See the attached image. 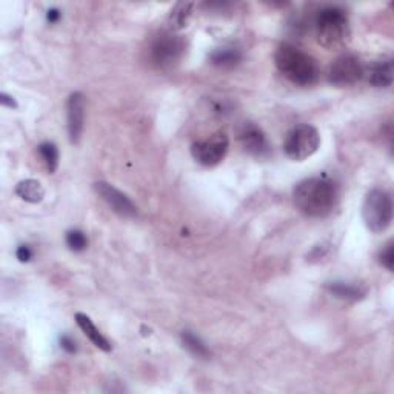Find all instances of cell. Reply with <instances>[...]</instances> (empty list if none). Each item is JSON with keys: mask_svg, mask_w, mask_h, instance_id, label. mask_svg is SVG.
<instances>
[{"mask_svg": "<svg viewBox=\"0 0 394 394\" xmlns=\"http://www.w3.org/2000/svg\"><path fill=\"white\" fill-rule=\"evenodd\" d=\"M293 199L302 215L308 217H325L336 206L337 186L325 177H310L296 185Z\"/></svg>", "mask_w": 394, "mask_h": 394, "instance_id": "1", "label": "cell"}, {"mask_svg": "<svg viewBox=\"0 0 394 394\" xmlns=\"http://www.w3.org/2000/svg\"><path fill=\"white\" fill-rule=\"evenodd\" d=\"M275 62L277 70L290 82L296 85L311 86L316 83L319 77V66L316 60L290 43L279 46L275 55Z\"/></svg>", "mask_w": 394, "mask_h": 394, "instance_id": "2", "label": "cell"}, {"mask_svg": "<svg viewBox=\"0 0 394 394\" xmlns=\"http://www.w3.org/2000/svg\"><path fill=\"white\" fill-rule=\"evenodd\" d=\"M317 42L326 50H336L348 39V17L339 6H325L315 20Z\"/></svg>", "mask_w": 394, "mask_h": 394, "instance_id": "3", "label": "cell"}, {"mask_svg": "<svg viewBox=\"0 0 394 394\" xmlns=\"http://www.w3.org/2000/svg\"><path fill=\"white\" fill-rule=\"evenodd\" d=\"M362 217L366 228L376 235L388 230L393 220V200L388 193L377 188L366 193Z\"/></svg>", "mask_w": 394, "mask_h": 394, "instance_id": "4", "label": "cell"}, {"mask_svg": "<svg viewBox=\"0 0 394 394\" xmlns=\"http://www.w3.org/2000/svg\"><path fill=\"white\" fill-rule=\"evenodd\" d=\"M320 136L319 131L311 125H297L293 128L285 139V155L291 160L302 162L311 157L319 150Z\"/></svg>", "mask_w": 394, "mask_h": 394, "instance_id": "5", "label": "cell"}, {"mask_svg": "<svg viewBox=\"0 0 394 394\" xmlns=\"http://www.w3.org/2000/svg\"><path fill=\"white\" fill-rule=\"evenodd\" d=\"M186 50L185 40L175 32H160L150 46L152 63L159 68H171L180 62Z\"/></svg>", "mask_w": 394, "mask_h": 394, "instance_id": "6", "label": "cell"}, {"mask_svg": "<svg viewBox=\"0 0 394 394\" xmlns=\"http://www.w3.org/2000/svg\"><path fill=\"white\" fill-rule=\"evenodd\" d=\"M230 148V139L224 131H219L208 139L199 140L191 146V155L200 165L216 166L225 159Z\"/></svg>", "mask_w": 394, "mask_h": 394, "instance_id": "7", "label": "cell"}, {"mask_svg": "<svg viewBox=\"0 0 394 394\" xmlns=\"http://www.w3.org/2000/svg\"><path fill=\"white\" fill-rule=\"evenodd\" d=\"M365 70L359 57L344 55L337 57L328 71V80L336 86H350L357 83L364 77Z\"/></svg>", "mask_w": 394, "mask_h": 394, "instance_id": "8", "label": "cell"}, {"mask_svg": "<svg viewBox=\"0 0 394 394\" xmlns=\"http://www.w3.org/2000/svg\"><path fill=\"white\" fill-rule=\"evenodd\" d=\"M95 191L97 193V196L120 217L130 219L137 216V206L132 204V200L128 196L124 195L120 190H117L116 186L100 180V182L95 184Z\"/></svg>", "mask_w": 394, "mask_h": 394, "instance_id": "9", "label": "cell"}, {"mask_svg": "<svg viewBox=\"0 0 394 394\" xmlns=\"http://www.w3.org/2000/svg\"><path fill=\"white\" fill-rule=\"evenodd\" d=\"M239 140L244 150L250 152L251 156L266 157L271 151V145L266 139L265 132L257 125L251 122H245L239 130Z\"/></svg>", "mask_w": 394, "mask_h": 394, "instance_id": "10", "label": "cell"}, {"mask_svg": "<svg viewBox=\"0 0 394 394\" xmlns=\"http://www.w3.org/2000/svg\"><path fill=\"white\" fill-rule=\"evenodd\" d=\"M66 120H68V137L71 144H79L82 137L85 122V97L82 92H72L66 102Z\"/></svg>", "mask_w": 394, "mask_h": 394, "instance_id": "11", "label": "cell"}, {"mask_svg": "<svg viewBox=\"0 0 394 394\" xmlns=\"http://www.w3.org/2000/svg\"><path fill=\"white\" fill-rule=\"evenodd\" d=\"M76 322L79 325V328L83 331V335L88 337L99 350H102L105 353L111 351V344L108 342V339H106L102 333L99 331V328L95 325V322H92L90 316L83 315V313H77Z\"/></svg>", "mask_w": 394, "mask_h": 394, "instance_id": "12", "label": "cell"}, {"mask_svg": "<svg viewBox=\"0 0 394 394\" xmlns=\"http://www.w3.org/2000/svg\"><path fill=\"white\" fill-rule=\"evenodd\" d=\"M394 80L393 60H385L373 65L368 71V82L376 88H388Z\"/></svg>", "mask_w": 394, "mask_h": 394, "instance_id": "13", "label": "cell"}, {"mask_svg": "<svg viewBox=\"0 0 394 394\" xmlns=\"http://www.w3.org/2000/svg\"><path fill=\"white\" fill-rule=\"evenodd\" d=\"M16 195L28 204H39L42 202L45 197V188L43 185L35 179H25L20 180L16 185Z\"/></svg>", "mask_w": 394, "mask_h": 394, "instance_id": "14", "label": "cell"}, {"mask_svg": "<svg viewBox=\"0 0 394 394\" xmlns=\"http://www.w3.org/2000/svg\"><path fill=\"white\" fill-rule=\"evenodd\" d=\"M326 290H328L330 295H333L336 299L346 300V302H357V300L364 299L365 296L364 288H360L359 285L348 282H331L326 285Z\"/></svg>", "mask_w": 394, "mask_h": 394, "instance_id": "15", "label": "cell"}, {"mask_svg": "<svg viewBox=\"0 0 394 394\" xmlns=\"http://www.w3.org/2000/svg\"><path fill=\"white\" fill-rule=\"evenodd\" d=\"M193 8H195V3L193 2H179L175 8L171 10V14L168 19L171 28L175 31L185 28L193 14Z\"/></svg>", "mask_w": 394, "mask_h": 394, "instance_id": "16", "label": "cell"}, {"mask_svg": "<svg viewBox=\"0 0 394 394\" xmlns=\"http://www.w3.org/2000/svg\"><path fill=\"white\" fill-rule=\"evenodd\" d=\"M211 62L219 66H235L240 62L242 55L237 48H220L211 55Z\"/></svg>", "mask_w": 394, "mask_h": 394, "instance_id": "17", "label": "cell"}, {"mask_svg": "<svg viewBox=\"0 0 394 394\" xmlns=\"http://www.w3.org/2000/svg\"><path fill=\"white\" fill-rule=\"evenodd\" d=\"M180 339H182L184 346L188 351H191L193 355L197 357H208L210 356V350L206 348V345L200 340V337H197L195 333L191 331H182L180 335Z\"/></svg>", "mask_w": 394, "mask_h": 394, "instance_id": "18", "label": "cell"}, {"mask_svg": "<svg viewBox=\"0 0 394 394\" xmlns=\"http://www.w3.org/2000/svg\"><path fill=\"white\" fill-rule=\"evenodd\" d=\"M39 155L43 159L46 170H48L51 175L56 173L59 168V150L57 146L52 142H43L39 145Z\"/></svg>", "mask_w": 394, "mask_h": 394, "instance_id": "19", "label": "cell"}, {"mask_svg": "<svg viewBox=\"0 0 394 394\" xmlns=\"http://www.w3.org/2000/svg\"><path fill=\"white\" fill-rule=\"evenodd\" d=\"M66 245H68V248L71 251L80 253L86 248V245H88V239H86L83 231L71 230L66 233Z\"/></svg>", "mask_w": 394, "mask_h": 394, "instance_id": "20", "label": "cell"}, {"mask_svg": "<svg viewBox=\"0 0 394 394\" xmlns=\"http://www.w3.org/2000/svg\"><path fill=\"white\" fill-rule=\"evenodd\" d=\"M379 262L382 264L386 270L393 271V264H394V250H393V242H390L385 248L380 251L379 255Z\"/></svg>", "mask_w": 394, "mask_h": 394, "instance_id": "21", "label": "cell"}, {"mask_svg": "<svg viewBox=\"0 0 394 394\" xmlns=\"http://www.w3.org/2000/svg\"><path fill=\"white\" fill-rule=\"evenodd\" d=\"M16 257L19 259V262H30V260L32 259V251L28 245H20L17 251H16Z\"/></svg>", "mask_w": 394, "mask_h": 394, "instance_id": "22", "label": "cell"}, {"mask_svg": "<svg viewBox=\"0 0 394 394\" xmlns=\"http://www.w3.org/2000/svg\"><path fill=\"white\" fill-rule=\"evenodd\" d=\"M60 346H62L66 353H76V350H77L76 342L70 336L60 337Z\"/></svg>", "mask_w": 394, "mask_h": 394, "instance_id": "23", "label": "cell"}, {"mask_svg": "<svg viewBox=\"0 0 394 394\" xmlns=\"http://www.w3.org/2000/svg\"><path fill=\"white\" fill-rule=\"evenodd\" d=\"M0 104L6 106V108H11V110L17 108V102L14 100V97L8 96L6 92H2V95H0Z\"/></svg>", "mask_w": 394, "mask_h": 394, "instance_id": "24", "label": "cell"}, {"mask_svg": "<svg viewBox=\"0 0 394 394\" xmlns=\"http://www.w3.org/2000/svg\"><path fill=\"white\" fill-rule=\"evenodd\" d=\"M46 19H48V22H50V23H56V22H59V19H60V11H59V10H56V8L48 10V14H46Z\"/></svg>", "mask_w": 394, "mask_h": 394, "instance_id": "25", "label": "cell"}]
</instances>
